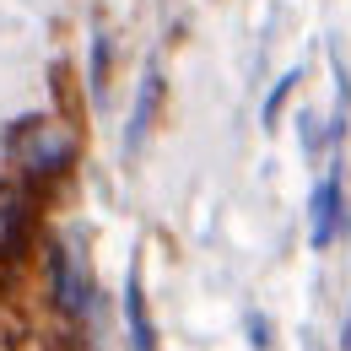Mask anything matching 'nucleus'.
Listing matches in <instances>:
<instances>
[{"instance_id": "6", "label": "nucleus", "mask_w": 351, "mask_h": 351, "mask_svg": "<svg viewBox=\"0 0 351 351\" xmlns=\"http://www.w3.org/2000/svg\"><path fill=\"white\" fill-rule=\"evenodd\" d=\"M341 351H351V313H346V330H341Z\"/></svg>"}, {"instance_id": "2", "label": "nucleus", "mask_w": 351, "mask_h": 351, "mask_svg": "<svg viewBox=\"0 0 351 351\" xmlns=\"http://www.w3.org/2000/svg\"><path fill=\"white\" fill-rule=\"evenodd\" d=\"M341 238V178L330 173L313 189V227H308V243L313 249H330Z\"/></svg>"}, {"instance_id": "4", "label": "nucleus", "mask_w": 351, "mask_h": 351, "mask_svg": "<svg viewBox=\"0 0 351 351\" xmlns=\"http://www.w3.org/2000/svg\"><path fill=\"white\" fill-rule=\"evenodd\" d=\"M16 232H22V195L0 184V249H11Z\"/></svg>"}, {"instance_id": "5", "label": "nucleus", "mask_w": 351, "mask_h": 351, "mask_svg": "<svg viewBox=\"0 0 351 351\" xmlns=\"http://www.w3.org/2000/svg\"><path fill=\"white\" fill-rule=\"evenodd\" d=\"M152 103H157V76H146V87H141V103H135V125H130V141H141V130L152 125Z\"/></svg>"}, {"instance_id": "1", "label": "nucleus", "mask_w": 351, "mask_h": 351, "mask_svg": "<svg viewBox=\"0 0 351 351\" xmlns=\"http://www.w3.org/2000/svg\"><path fill=\"white\" fill-rule=\"evenodd\" d=\"M11 152H16V162L27 168V173H65L71 168V157H76V135L71 125H60V119H22L16 135H11Z\"/></svg>"}, {"instance_id": "3", "label": "nucleus", "mask_w": 351, "mask_h": 351, "mask_svg": "<svg viewBox=\"0 0 351 351\" xmlns=\"http://www.w3.org/2000/svg\"><path fill=\"white\" fill-rule=\"evenodd\" d=\"M125 313H130L135 351H152V324H146V303H141V281L135 276H130V292H125Z\"/></svg>"}]
</instances>
